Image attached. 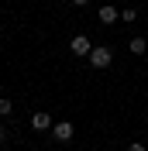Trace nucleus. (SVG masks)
I'll return each instance as SVG.
<instances>
[{"mask_svg": "<svg viewBox=\"0 0 148 151\" xmlns=\"http://www.w3.org/2000/svg\"><path fill=\"white\" fill-rule=\"evenodd\" d=\"M69 4H76V7H86V4H93V0H69Z\"/></svg>", "mask_w": 148, "mask_h": 151, "instance_id": "9d476101", "label": "nucleus"}, {"mask_svg": "<svg viewBox=\"0 0 148 151\" xmlns=\"http://www.w3.org/2000/svg\"><path fill=\"white\" fill-rule=\"evenodd\" d=\"M96 14H100V21H103V24H114V21L120 17V7H100Z\"/></svg>", "mask_w": 148, "mask_h": 151, "instance_id": "39448f33", "label": "nucleus"}, {"mask_svg": "<svg viewBox=\"0 0 148 151\" xmlns=\"http://www.w3.org/2000/svg\"><path fill=\"white\" fill-rule=\"evenodd\" d=\"M4 141H7V131H4V127H0V144H4Z\"/></svg>", "mask_w": 148, "mask_h": 151, "instance_id": "9b49d317", "label": "nucleus"}, {"mask_svg": "<svg viewBox=\"0 0 148 151\" xmlns=\"http://www.w3.org/2000/svg\"><path fill=\"white\" fill-rule=\"evenodd\" d=\"M52 113H45V110H35L31 113V131H52Z\"/></svg>", "mask_w": 148, "mask_h": 151, "instance_id": "20e7f679", "label": "nucleus"}, {"mask_svg": "<svg viewBox=\"0 0 148 151\" xmlns=\"http://www.w3.org/2000/svg\"><path fill=\"white\" fill-rule=\"evenodd\" d=\"M69 52H73V55H90L93 52V41L86 35H73V41H69Z\"/></svg>", "mask_w": 148, "mask_h": 151, "instance_id": "7ed1b4c3", "label": "nucleus"}, {"mask_svg": "<svg viewBox=\"0 0 148 151\" xmlns=\"http://www.w3.org/2000/svg\"><path fill=\"white\" fill-rule=\"evenodd\" d=\"M120 21L134 24V21H138V7H120Z\"/></svg>", "mask_w": 148, "mask_h": 151, "instance_id": "0eeeda50", "label": "nucleus"}, {"mask_svg": "<svg viewBox=\"0 0 148 151\" xmlns=\"http://www.w3.org/2000/svg\"><path fill=\"white\" fill-rule=\"evenodd\" d=\"M76 137V127H73V120H55L52 124V141H59V144H69Z\"/></svg>", "mask_w": 148, "mask_h": 151, "instance_id": "f03ea898", "label": "nucleus"}, {"mask_svg": "<svg viewBox=\"0 0 148 151\" xmlns=\"http://www.w3.org/2000/svg\"><path fill=\"white\" fill-rule=\"evenodd\" d=\"M86 58H90V65H93V69H107V65L114 62V52H110L107 45H93V52H90Z\"/></svg>", "mask_w": 148, "mask_h": 151, "instance_id": "f257e3e1", "label": "nucleus"}, {"mask_svg": "<svg viewBox=\"0 0 148 151\" xmlns=\"http://www.w3.org/2000/svg\"><path fill=\"white\" fill-rule=\"evenodd\" d=\"M14 113V103H10L7 96H0V117H10Z\"/></svg>", "mask_w": 148, "mask_h": 151, "instance_id": "6e6552de", "label": "nucleus"}, {"mask_svg": "<svg viewBox=\"0 0 148 151\" xmlns=\"http://www.w3.org/2000/svg\"><path fill=\"white\" fill-rule=\"evenodd\" d=\"M124 151H148V144H141V141H131Z\"/></svg>", "mask_w": 148, "mask_h": 151, "instance_id": "1a4fd4ad", "label": "nucleus"}, {"mask_svg": "<svg viewBox=\"0 0 148 151\" xmlns=\"http://www.w3.org/2000/svg\"><path fill=\"white\" fill-rule=\"evenodd\" d=\"M131 55H145V52H148V41H145V38H141V35H134V38H131Z\"/></svg>", "mask_w": 148, "mask_h": 151, "instance_id": "423d86ee", "label": "nucleus"}]
</instances>
